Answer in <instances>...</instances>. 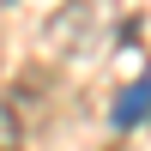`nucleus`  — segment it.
I'll return each instance as SVG.
<instances>
[{"label":"nucleus","mask_w":151,"mask_h":151,"mask_svg":"<svg viewBox=\"0 0 151 151\" xmlns=\"http://www.w3.org/2000/svg\"><path fill=\"white\" fill-rule=\"evenodd\" d=\"M0 151H24V127H18L12 103H0Z\"/></svg>","instance_id":"f03ea898"},{"label":"nucleus","mask_w":151,"mask_h":151,"mask_svg":"<svg viewBox=\"0 0 151 151\" xmlns=\"http://www.w3.org/2000/svg\"><path fill=\"white\" fill-rule=\"evenodd\" d=\"M145 115H151V73L133 85V91H121V97H115V127H139Z\"/></svg>","instance_id":"f257e3e1"}]
</instances>
